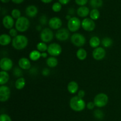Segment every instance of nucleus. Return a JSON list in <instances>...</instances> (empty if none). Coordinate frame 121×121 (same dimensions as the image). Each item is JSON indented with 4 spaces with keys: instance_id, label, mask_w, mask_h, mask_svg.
I'll list each match as a JSON object with an SVG mask.
<instances>
[{
    "instance_id": "obj_27",
    "label": "nucleus",
    "mask_w": 121,
    "mask_h": 121,
    "mask_svg": "<svg viewBox=\"0 0 121 121\" xmlns=\"http://www.w3.org/2000/svg\"><path fill=\"white\" fill-rule=\"evenodd\" d=\"M89 4L93 9H97L102 6L103 1L102 0H90Z\"/></svg>"
},
{
    "instance_id": "obj_4",
    "label": "nucleus",
    "mask_w": 121,
    "mask_h": 121,
    "mask_svg": "<svg viewBox=\"0 0 121 121\" xmlns=\"http://www.w3.org/2000/svg\"><path fill=\"white\" fill-rule=\"evenodd\" d=\"M109 101L108 96L106 94L104 93H100L96 95L93 99L95 106L98 108H102L106 106Z\"/></svg>"
},
{
    "instance_id": "obj_36",
    "label": "nucleus",
    "mask_w": 121,
    "mask_h": 121,
    "mask_svg": "<svg viewBox=\"0 0 121 121\" xmlns=\"http://www.w3.org/2000/svg\"><path fill=\"white\" fill-rule=\"evenodd\" d=\"M17 33L18 31L16 28H11V29L9 30V34L11 37H15L16 36H17Z\"/></svg>"
},
{
    "instance_id": "obj_23",
    "label": "nucleus",
    "mask_w": 121,
    "mask_h": 121,
    "mask_svg": "<svg viewBox=\"0 0 121 121\" xmlns=\"http://www.w3.org/2000/svg\"><path fill=\"white\" fill-rule=\"evenodd\" d=\"M46 64H47L48 67L53 68V67H55L57 66L58 60L55 57H49L46 60Z\"/></svg>"
},
{
    "instance_id": "obj_31",
    "label": "nucleus",
    "mask_w": 121,
    "mask_h": 121,
    "mask_svg": "<svg viewBox=\"0 0 121 121\" xmlns=\"http://www.w3.org/2000/svg\"><path fill=\"white\" fill-rule=\"evenodd\" d=\"M11 16L14 19H18L21 17V12L18 9H14L11 11Z\"/></svg>"
},
{
    "instance_id": "obj_47",
    "label": "nucleus",
    "mask_w": 121,
    "mask_h": 121,
    "mask_svg": "<svg viewBox=\"0 0 121 121\" xmlns=\"http://www.w3.org/2000/svg\"><path fill=\"white\" fill-rule=\"evenodd\" d=\"M1 2H3V3H7V2H9L10 0H1Z\"/></svg>"
},
{
    "instance_id": "obj_41",
    "label": "nucleus",
    "mask_w": 121,
    "mask_h": 121,
    "mask_svg": "<svg viewBox=\"0 0 121 121\" xmlns=\"http://www.w3.org/2000/svg\"><path fill=\"white\" fill-rule=\"evenodd\" d=\"M42 73H43V75L45 76H48V74H50V70L47 69H44L43 70Z\"/></svg>"
},
{
    "instance_id": "obj_20",
    "label": "nucleus",
    "mask_w": 121,
    "mask_h": 121,
    "mask_svg": "<svg viewBox=\"0 0 121 121\" xmlns=\"http://www.w3.org/2000/svg\"><path fill=\"white\" fill-rule=\"evenodd\" d=\"M11 38L8 34H3L0 36V44L1 46H7L11 42Z\"/></svg>"
},
{
    "instance_id": "obj_28",
    "label": "nucleus",
    "mask_w": 121,
    "mask_h": 121,
    "mask_svg": "<svg viewBox=\"0 0 121 121\" xmlns=\"http://www.w3.org/2000/svg\"><path fill=\"white\" fill-rule=\"evenodd\" d=\"M90 18L93 20H97L100 17V12L98 9H93L90 12Z\"/></svg>"
},
{
    "instance_id": "obj_34",
    "label": "nucleus",
    "mask_w": 121,
    "mask_h": 121,
    "mask_svg": "<svg viewBox=\"0 0 121 121\" xmlns=\"http://www.w3.org/2000/svg\"><path fill=\"white\" fill-rule=\"evenodd\" d=\"M13 74L14 75H15V76L19 78V77L22 76V72L21 69H19L18 67H15L13 71Z\"/></svg>"
},
{
    "instance_id": "obj_14",
    "label": "nucleus",
    "mask_w": 121,
    "mask_h": 121,
    "mask_svg": "<svg viewBox=\"0 0 121 121\" xmlns=\"http://www.w3.org/2000/svg\"><path fill=\"white\" fill-rule=\"evenodd\" d=\"M48 26L52 29L59 30L61 28L62 26V21L60 18L54 17L49 20Z\"/></svg>"
},
{
    "instance_id": "obj_2",
    "label": "nucleus",
    "mask_w": 121,
    "mask_h": 121,
    "mask_svg": "<svg viewBox=\"0 0 121 121\" xmlns=\"http://www.w3.org/2000/svg\"><path fill=\"white\" fill-rule=\"evenodd\" d=\"M28 40L26 36L24 35H18L12 40V46L15 49L22 50L28 45Z\"/></svg>"
},
{
    "instance_id": "obj_49",
    "label": "nucleus",
    "mask_w": 121,
    "mask_h": 121,
    "mask_svg": "<svg viewBox=\"0 0 121 121\" xmlns=\"http://www.w3.org/2000/svg\"><path fill=\"white\" fill-rule=\"evenodd\" d=\"M36 29L37 30H41V26H37V27H36Z\"/></svg>"
},
{
    "instance_id": "obj_35",
    "label": "nucleus",
    "mask_w": 121,
    "mask_h": 121,
    "mask_svg": "<svg viewBox=\"0 0 121 121\" xmlns=\"http://www.w3.org/2000/svg\"><path fill=\"white\" fill-rule=\"evenodd\" d=\"M0 121H12V120L9 115L3 113L0 115Z\"/></svg>"
},
{
    "instance_id": "obj_11",
    "label": "nucleus",
    "mask_w": 121,
    "mask_h": 121,
    "mask_svg": "<svg viewBox=\"0 0 121 121\" xmlns=\"http://www.w3.org/2000/svg\"><path fill=\"white\" fill-rule=\"evenodd\" d=\"M55 36L59 41H66L70 37L69 30L66 28H60L57 31Z\"/></svg>"
},
{
    "instance_id": "obj_39",
    "label": "nucleus",
    "mask_w": 121,
    "mask_h": 121,
    "mask_svg": "<svg viewBox=\"0 0 121 121\" xmlns=\"http://www.w3.org/2000/svg\"><path fill=\"white\" fill-rule=\"evenodd\" d=\"M95 104L93 102H88L87 103V105H86V107H87V108L88 109H90V110L93 109V108H95Z\"/></svg>"
},
{
    "instance_id": "obj_48",
    "label": "nucleus",
    "mask_w": 121,
    "mask_h": 121,
    "mask_svg": "<svg viewBox=\"0 0 121 121\" xmlns=\"http://www.w3.org/2000/svg\"><path fill=\"white\" fill-rule=\"evenodd\" d=\"M72 17H71L70 15H66V18L67 19V20H68V21Z\"/></svg>"
},
{
    "instance_id": "obj_1",
    "label": "nucleus",
    "mask_w": 121,
    "mask_h": 121,
    "mask_svg": "<svg viewBox=\"0 0 121 121\" xmlns=\"http://www.w3.org/2000/svg\"><path fill=\"white\" fill-rule=\"evenodd\" d=\"M69 105L70 108L76 112H80L85 109L86 103L85 100L78 96H73L70 100Z\"/></svg>"
},
{
    "instance_id": "obj_16",
    "label": "nucleus",
    "mask_w": 121,
    "mask_h": 121,
    "mask_svg": "<svg viewBox=\"0 0 121 121\" xmlns=\"http://www.w3.org/2000/svg\"><path fill=\"white\" fill-rule=\"evenodd\" d=\"M18 66L22 70H29L31 67V62L27 58H21L18 61Z\"/></svg>"
},
{
    "instance_id": "obj_38",
    "label": "nucleus",
    "mask_w": 121,
    "mask_h": 121,
    "mask_svg": "<svg viewBox=\"0 0 121 121\" xmlns=\"http://www.w3.org/2000/svg\"><path fill=\"white\" fill-rule=\"evenodd\" d=\"M47 17L46 15H42L41 17L40 18V22L42 25H46L47 24Z\"/></svg>"
},
{
    "instance_id": "obj_46",
    "label": "nucleus",
    "mask_w": 121,
    "mask_h": 121,
    "mask_svg": "<svg viewBox=\"0 0 121 121\" xmlns=\"http://www.w3.org/2000/svg\"><path fill=\"white\" fill-rule=\"evenodd\" d=\"M41 1H42L43 2H44V3L47 4V3H50V2H51L53 0H41Z\"/></svg>"
},
{
    "instance_id": "obj_29",
    "label": "nucleus",
    "mask_w": 121,
    "mask_h": 121,
    "mask_svg": "<svg viewBox=\"0 0 121 121\" xmlns=\"http://www.w3.org/2000/svg\"><path fill=\"white\" fill-rule=\"evenodd\" d=\"M37 49L41 53L46 52L48 49V46L46 44V43L40 42L37 44Z\"/></svg>"
},
{
    "instance_id": "obj_32",
    "label": "nucleus",
    "mask_w": 121,
    "mask_h": 121,
    "mask_svg": "<svg viewBox=\"0 0 121 121\" xmlns=\"http://www.w3.org/2000/svg\"><path fill=\"white\" fill-rule=\"evenodd\" d=\"M52 9L54 12L58 13L61 9V4L60 2H55L52 5Z\"/></svg>"
},
{
    "instance_id": "obj_18",
    "label": "nucleus",
    "mask_w": 121,
    "mask_h": 121,
    "mask_svg": "<svg viewBox=\"0 0 121 121\" xmlns=\"http://www.w3.org/2000/svg\"><path fill=\"white\" fill-rule=\"evenodd\" d=\"M79 89V85L78 83L74 81H71L67 85V90L71 94H75Z\"/></svg>"
},
{
    "instance_id": "obj_8",
    "label": "nucleus",
    "mask_w": 121,
    "mask_h": 121,
    "mask_svg": "<svg viewBox=\"0 0 121 121\" xmlns=\"http://www.w3.org/2000/svg\"><path fill=\"white\" fill-rule=\"evenodd\" d=\"M61 52H62V48L61 46L59 44L53 43L48 46L47 52L51 56L55 57L59 56L61 53Z\"/></svg>"
},
{
    "instance_id": "obj_12",
    "label": "nucleus",
    "mask_w": 121,
    "mask_h": 121,
    "mask_svg": "<svg viewBox=\"0 0 121 121\" xmlns=\"http://www.w3.org/2000/svg\"><path fill=\"white\" fill-rule=\"evenodd\" d=\"M13 66V63L11 59L8 57H4L1 59L0 61V67L2 70L8 71L10 70Z\"/></svg>"
},
{
    "instance_id": "obj_22",
    "label": "nucleus",
    "mask_w": 121,
    "mask_h": 121,
    "mask_svg": "<svg viewBox=\"0 0 121 121\" xmlns=\"http://www.w3.org/2000/svg\"><path fill=\"white\" fill-rule=\"evenodd\" d=\"M100 44V40L99 38L97 36H93L91 37L89 40V44L91 47L96 48L99 47Z\"/></svg>"
},
{
    "instance_id": "obj_6",
    "label": "nucleus",
    "mask_w": 121,
    "mask_h": 121,
    "mask_svg": "<svg viewBox=\"0 0 121 121\" xmlns=\"http://www.w3.org/2000/svg\"><path fill=\"white\" fill-rule=\"evenodd\" d=\"M71 42L76 47H82L86 43V39L80 33H74L71 36Z\"/></svg>"
},
{
    "instance_id": "obj_42",
    "label": "nucleus",
    "mask_w": 121,
    "mask_h": 121,
    "mask_svg": "<svg viewBox=\"0 0 121 121\" xmlns=\"http://www.w3.org/2000/svg\"><path fill=\"white\" fill-rule=\"evenodd\" d=\"M59 1L61 4L66 5V4H67L69 2L70 0H59Z\"/></svg>"
},
{
    "instance_id": "obj_25",
    "label": "nucleus",
    "mask_w": 121,
    "mask_h": 121,
    "mask_svg": "<svg viewBox=\"0 0 121 121\" xmlns=\"http://www.w3.org/2000/svg\"><path fill=\"white\" fill-rule=\"evenodd\" d=\"M87 52L84 48H80L77 51L76 56L78 59L80 60H84L87 57Z\"/></svg>"
},
{
    "instance_id": "obj_43",
    "label": "nucleus",
    "mask_w": 121,
    "mask_h": 121,
    "mask_svg": "<svg viewBox=\"0 0 121 121\" xmlns=\"http://www.w3.org/2000/svg\"><path fill=\"white\" fill-rule=\"evenodd\" d=\"M12 1H13L14 3L19 4L22 3V2L24 1V0H12Z\"/></svg>"
},
{
    "instance_id": "obj_7",
    "label": "nucleus",
    "mask_w": 121,
    "mask_h": 121,
    "mask_svg": "<svg viewBox=\"0 0 121 121\" xmlns=\"http://www.w3.org/2000/svg\"><path fill=\"white\" fill-rule=\"evenodd\" d=\"M54 37L53 32L50 28H45L40 33V39L44 43H50L52 41Z\"/></svg>"
},
{
    "instance_id": "obj_45",
    "label": "nucleus",
    "mask_w": 121,
    "mask_h": 121,
    "mask_svg": "<svg viewBox=\"0 0 121 121\" xmlns=\"http://www.w3.org/2000/svg\"><path fill=\"white\" fill-rule=\"evenodd\" d=\"M41 57L43 58H46L47 57V53H46V52L41 53Z\"/></svg>"
},
{
    "instance_id": "obj_24",
    "label": "nucleus",
    "mask_w": 121,
    "mask_h": 121,
    "mask_svg": "<svg viewBox=\"0 0 121 121\" xmlns=\"http://www.w3.org/2000/svg\"><path fill=\"white\" fill-rule=\"evenodd\" d=\"M41 57V53L38 50H33L29 54L30 59L32 61H37Z\"/></svg>"
},
{
    "instance_id": "obj_33",
    "label": "nucleus",
    "mask_w": 121,
    "mask_h": 121,
    "mask_svg": "<svg viewBox=\"0 0 121 121\" xmlns=\"http://www.w3.org/2000/svg\"><path fill=\"white\" fill-rule=\"evenodd\" d=\"M93 114H94V116L96 118L98 119H101L104 118V113H103L102 111L101 110L99 109H96L93 112Z\"/></svg>"
},
{
    "instance_id": "obj_21",
    "label": "nucleus",
    "mask_w": 121,
    "mask_h": 121,
    "mask_svg": "<svg viewBox=\"0 0 121 121\" xmlns=\"http://www.w3.org/2000/svg\"><path fill=\"white\" fill-rule=\"evenodd\" d=\"M9 79V75L6 71L2 70L0 72V84L4 85L7 83Z\"/></svg>"
},
{
    "instance_id": "obj_40",
    "label": "nucleus",
    "mask_w": 121,
    "mask_h": 121,
    "mask_svg": "<svg viewBox=\"0 0 121 121\" xmlns=\"http://www.w3.org/2000/svg\"><path fill=\"white\" fill-rule=\"evenodd\" d=\"M85 92L83 91V90H80V91H79V92H78V96H79V98H82V99H83V98L85 97Z\"/></svg>"
},
{
    "instance_id": "obj_5",
    "label": "nucleus",
    "mask_w": 121,
    "mask_h": 121,
    "mask_svg": "<svg viewBox=\"0 0 121 121\" xmlns=\"http://www.w3.org/2000/svg\"><path fill=\"white\" fill-rule=\"evenodd\" d=\"M82 26V22L79 18L73 17H72L67 22V28L71 32H76L80 29Z\"/></svg>"
},
{
    "instance_id": "obj_13",
    "label": "nucleus",
    "mask_w": 121,
    "mask_h": 121,
    "mask_svg": "<svg viewBox=\"0 0 121 121\" xmlns=\"http://www.w3.org/2000/svg\"><path fill=\"white\" fill-rule=\"evenodd\" d=\"M92 56L93 59L96 60H101L106 56V51L103 47H98L93 51Z\"/></svg>"
},
{
    "instance_id": "obj_10",
    "label": "nucleus",
    "mask_w": 121,
    "mask_h": 121,
    "mask_svg": "<svg viewBox=\"0 0 121 121\" xmlns=\"http://www.w3.org/2000/svg\"><path fill=\"white\" fill-rule=\"evenodd\" d=\"M10 89L8 86L5 85L0 86V101L2 102L7 101L10 97Z\"/></svg>"
},
{
    "instance_id": "obj_37",
    "label": "nucleus",
    "mask_w": 121,
    "mask_h": 121,
    "mask_svg": "<svg viewBox=\"0 0 121 121\" xmlns=\"http://www.w3.org/2000/svg\"><path fill=\"white\" fill-rule=\"evenodd\" d=\"M76 3L80 6H85L88 2V0H75Z\"/></svg>"
},
{
    "instance_id": "obj_9",
    "label": "nucleus",
    "mask_w": 121,
    "mask_h": 121,
    "mask_svg": "<svg viewBox=\"0 0 121 121\" xmlns=\"http://www.w3.org/2000/svg\"><path fill=\"white\" fill-rule=\"evenodd\" d=\"M82 27L86 31H92L96 27L95 22L91 18H86L82 21Z\"/></svg>"
},
{
    "instance_id": "obj_30",
    "label": "nucleus",
    "mask_w": 121,
    "mask_h": 121,
    "mask_svg": "<svg viewBox=\"0 0 121 121\" xmlns=\"http://www.w3.org/2000/svg\"><path fill=\"white\" fill-rule=\"evenodd\" d=\"M102 44L104 47H109L113 44V41L111 39H110L109 37H105L104 39H102Z\"/></svg>"
},
{
    "instance_id": "obj_19",
    "label": "nucleus",
    "mask_w": 121,
    "mask_h": 121,
    "mask_svg": "<svg viewBox=\"0 0 121 121\" xmlns=\"http://www.w3.org/2000/svg\"><path fill=\"white\" fill-rule=\"evenodd\" d=\"M90 10L88 7L81 6L77 10V14L80 17H86L90 14Z\"/></svg>"
},
{
    "instance_id": "obj_17",
    "label": "nucleus",
    "mask_w": 121,
    "mask_h": 121,
    "mask_svg": "<svg viewBox=\"0 0 121 121\" xmlns=\"http://www.w3.org/2000/svg\"><path fill=\"white\" fill-rule=\"evenodd\" d=\"M38 13V9L35 5H29L26 8V14L28 17L31 18L34 17Z\"/></svg>"
},
{
    "instance_id": "obj_44",
    "label": "nucleus",
    "mask_w": 121,
    "mask_h": 121,
    "mask_svg": "<svg viewBox=\"0 0 121 121\" xmlns=\"http://www.w3.org/2000/svg\"><path fill=\"white\" fill-rule=\"evenodd\" d=\"M74 9H73V8H70L69 9V11H68V13H69V15H70V14H73L74 13Z\"/></svg>"
},
{
    "instance_id": "obj_26",
    "label": "nucleus",
    "mask_w": 121,
    "mask_h": 121,
    "mask_svg": "<svg viewBox=\"0 0 121 121\" xmlns=\"http://www.w3.org/2000/svg\"><path fill=\"white\" fill-rule=\"evenodd\" d=\"M25 85H26V80L24 78H19L15 81V86L17 89H22L25 87Z\"/></svg>"
},
{
    "instance_id": "obj_3",
    "label": "nucleus",
    "mask_w": 121,
    "mask_h": 121,
    "mask_svg": "<svg viewBox=\"0 0 121 121\" xmlns=\"http://www.w3.org/2000/svg\"><path fill=\"white\" fill-rule=\"evenodd\" d=\"M15 28L18 31L25 32L30 27V21L25 17H21L17 19L15 24Z\"/></svg>"
},
{
    "instance_id": "obj_15",
    "label": "nucleus",
    "mask_w": 121,
    "mask_h": 121,
    "mask_svg": "<svg viewBox=\"0 0 121 121\" xmlns=\"http://www.w3.org/2000/svg\"><path fill=\"white\" fill-rule=\"evenodd\" d=\"M2 24L6 29H11L14 25V18L10 15H5L2 20Z\"/></svg>"
}]
</instances>
